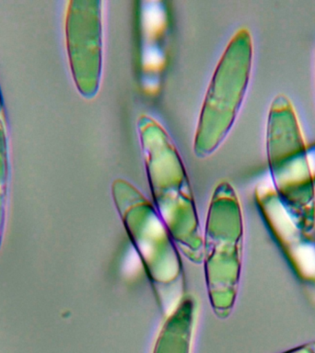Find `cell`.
<instances>
[{"label":"cell","instance_id":"1","mask_svg":"<svg viewBox=\"0 0 315 353\" xmlns=\"http://www.w3.org/2000/svg\"><path fill=\"white\" fill-rule=\"evenodd\" d=\"M267 154L279 200L300 228L311 230L315 225L314 174L297 113L284 94L270 104Z\"/></svg>","mask_w":315,"mask_h":353},{"label":"cell","instance_id":"2","mask_svg":"<svg viewBox=\"0 0 315 353\" xmlns=\"http://www.w3.org/2000/svg\"><path fill=\"white\" fill-rule=\"evenodd\" d=\"M137 131L158 214L176 242L180 228H189L198 240L195 201L175 145L166 130L151 116L138 118Z\"/></svg>","mask_w":315,"mask_h":353},{"label":"cell","instance_id":"3","mask_svg":"<svg viewBox=\"0 0 315 353\" xmlns=\"http://www.w3.org/2000/svg\"><path fill=\"white\" fill-rule=\"evenodd\" d=\"M253 39L245 28L237 30L218 62L204 98L193 143L198 157L211 154L225 139L250 80Z\"/></svg>","mask_w":315,"mask_h":353},{"label":"cell","instance_id":"4","mask_svg":"<svg viewBox=\"0 0 315 353\" xmlns=\"http://www.w3.org/2000/svg\"><path fill=\"white\" fill-rule=\"evenodd\" d=\"M242 216L233 188L222 182L216 188L207 216L206 274L209 295L216 313L231 310L242 263Z\"/></svg>","mask_w":315,"mask_h":353},{"label":"cell","instance_id":"5","mask_svg":"<svg viewBox=\"0 0 315 353\" xmlns=\"http://www.w3.org/2000/svg\"><path fill=\"white\" fill-rule=\"evenodd\" d=\"M102 4L99 0H74L66 14V46L72 74L79 93L87 99L96 95L101 81Z\"/></svg>","mask_w":315,"mask_h":353},{"label":"cell","instance_id":"6","mask_svg":"<svg viewBox=\"0 0 315 353\" xmlns=\"http://www.w3.org/2000/svg\"><path fill=\"white\" fill-rule=\"evenodd\" d=\"M195 303L184 298L166 321L158 339L154 353H190L193 330Z\"/></svg>","mask_w":315,"mask_h":353},{"label":"cell","instance_id":"7","mask_svg":"<svg viewBox=\"0 0 315 353\" xmlns=\"http://www.w3.org/2000/svg\"><path fill=\"white\" fill-rule=\"evenodd\" d=\"M281 353H315V341L298 345L297 347H292V349L287 350L286 352Z\"/></svg>","mask_w":315,"mask_h":353}]
</instances>
